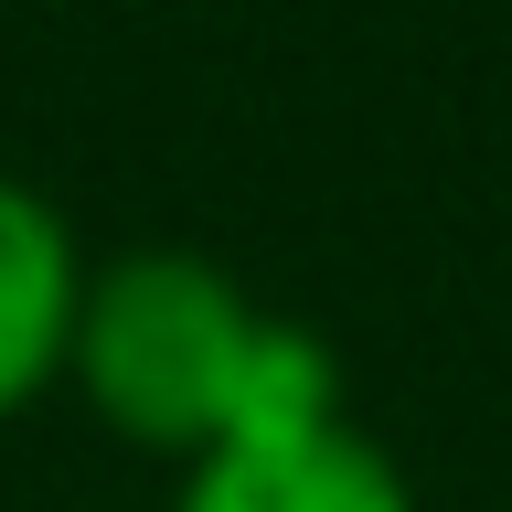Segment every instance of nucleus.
Here are the masks:
<instances>
[{
  "instance_id": "f257e3e1",
  "label": "nucleus",
  "mask_w": 512,
  "mask_h": 512,
  "mask_svg": "<svg viewBox=\"0 0 512 512\" xmlns=\"http://www.w3.org/2000/svg\"><path fill=\"white\" fill-rule=\"evenodd\" d=\"M64 395H86V416L139 459H214L224 438L256 427H310V416H352L342 352L310 320H278L235 267L203 246H118L96 256L86 310H75V363Z\"/></svg>"
},
{
  "instance_id": "f03ea898",
  "label": "nucleus",
  "mask_w": 512,
  "mask_h": 512,
  "mask_svg": "<svg viewBox=\"0 0 512 512\" xmlns=\"http://www.w3.org/2000/svg\"><path fill=\"white\" fill-rule=\"evenodd\" d=\"M171 512H416V480L374 427L310 416V427L224 438L214 459L171 470Z\"/></svg>"
},
{
  "instance_id": "7ed1b4c3",
  "label": "nucleus",
  "mask_w": 512,
  "mask_h": 512,
  "mask_svg": "<svg viewBox=\"0 0 512 512\" xmlns=\"http://www.w3.org/2000/svg\"><path fill=\"white\" fill-rule=\"evenodd\" d=\"M96 256L64 224L54 192L0 171V427H22L75 363V310H86Z\"/></svg>"
}]
</instances>
